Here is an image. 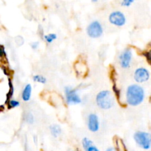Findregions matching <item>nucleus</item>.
Segmentation results:
<instances>
[{
    "label": "nucleus",
    "mask_w": 151,
    "mask_h": 151,
    "mask_svg": "<svg viewBox=\"0 0 151 151\" xmlns=\"http://www.w3.org/2000/svg\"><path fill=\"white\" fill-rule=\"evenodd\" d=\"M145 96V90L138 84L128 86L125 91V100L127 104L131 106H137L143 102Z\"/></svg>",
    "instance_id": "f257e3e1"
},
{
    "label": "nucleus",
    "mask_w": 151,
    "mask_h": 151,
    "mask_svg": "<svg viewBox=\"0 0 151 151\" xmlns=\"http://www.w3.org/2000/svg\"><path fill=\"white\" fill-rule=\"evenodd\" d=\"M95 101L97 106L103 110H109L115 104L114 97L109 90H103L97 93Z\"/></svg>",
    "instance_id": "f03ea898"
},
{
    "label": "nucleus",
    "mask_w": 151,
    "mask_h": 151,
    "mask_svg": "<svg viewBox=\"0 0 151 151\" xmlns=\"http://www.w3.org/2000/svg\"><path fill=\"white\" fill-rule=\"evenodd\" d=\"M134 139L137 145L144 150L151 147V134L145 131H137L134 134Z\"/></svg>",
    "instance_id": "7ed1b4c3"
},
{
    "label": "nucleus",
    "mask_w": 151,
    "mask_h": 151,
    "mask_svg": "<svg viewBox=\"0 0 151 151\" xmlns=\"http://www.w3.org/2000/svg\"><path fill=\"white\" fill-rule=\"evenodd\" d=\"M86 34L91 38H98L103 34V27L99 21H92L86 27Z\"/></svg>",
    "instance_id": "20e7f679"
},
{
    "label": "nucleus",
    "mask_w": 151,
    "mask_h": 151,
    "mask_svg": "<svg viewBox=\"0 0 151 151\" xmlns=\"http://www.w3.org/2000/svg\"><path fill=\"white\" fill-rule=\"evenodd\" d=\"M64 92L66 101L68 105H78L82 103L81 97L75 88L70 86H66L64 88Z\"/></svg>",
    "instance_id": "39448f33"
},
{
    "label": "nucleus",
    "mask_w": 151,
    "mask_h": 151,
    "mask_svg": "<svg viewBox=\"0 0 151 151\" xmlns=\"http://www.w3.org/2000/svg\"><path fill=\"white\" fill-rule=\"evenodd\" d=\"M119 64L122 69H128L131 65L133 59V52L132 50L130 48H126L119 54Z\"/></svg>",
    "instance_id": "423d86ee"
},
{
    "label": "nucleus",
    "mask_w": 151,
    "mask_h": 151,
    "mask_svg": "<svg viewBox=\"0 0 151 151\" xmlns=\"http://www.w3.org/2000/svg\"><path fill=\"white\" fill-rule=\"evenodd\" d=\"M109 22L116 27H122L126 23V17L122 12L115 10L109 14Z\"/></svg>",
    "instance_id": "0eeeda50"
},
{
    "label": "nucleus",
    "mask_w": 151,
    "mask_h": 151,
    "mask_svg": "<svg viewBox=\"0 0 151 151\" xmlns=\"http://www.w3.org/2000/svg\"><path fill=\"white\" fill-rule=\"evenodd\" d=\"M150 76V72L145 67L137 68L134 73V78L138 83H143L147 82Z\"/></svg>",
    "instance_id": "6e6552de"
},
{
    "label": "nucleus",
    "mask_w": 151,
    "mask_h": 151,
    "mask_svg": "<svg viewBox=\"0 0 151 151\" xmlns=\"http://www.w3.org/2000/svg\"><path fill=\"white\" fill-rule=\"evenodd\" d=\"M87 128L91 132L96 133L100 129V120L96 114L91 113L87 116Z\"/></svg>",
    "instance_id": "1a4fd4ad"
},
{
    "label": "nucleus",
    "mask_w": 151,
    "mask_h": 151,
    "mask_svg": "<svg viewBox=\"0 0 151 151\" xmlns=\"http://www.w3.org/2000/svg\"><path fill=\"white\" fill-rule=\"evenodd\" d=\"M81 144L85 151H100L97 146L94 145L92 140L88 139V137H84L81 141Z\"/></svg>",
    "instance_id": "9d476101"
},
{
    "label": "nucleus",
    "mask_w": 151,
    "mask_h": 151,
    "mask_svg": "<svg viewBox=\"0 0 151 151\" xmlns=\"http://www.w3.org/2000/svg\"><path fill=\"white\" fill-rule=\"evenodd\" d=\"M32 95V86L31 84L27 83L24 86L22 93V99L23 101L28 102L31 98Z\"/></svg>",
    "instance_id": "9b49d317"
},
{
    "label": "nucleus",
    "mask_w": 151,
    "mask_h": 151,
    "mask_svg": "<svg viewBox=\"0 0 151 151\" xmlns=\"http://www.w3.org/2000/svg\"><path fill=\"white\" fill-rule=\"evenodd\" d=\"M50 131L54 138H58L62 134L61 127L57 124H52L50 126Z\"/></svg>",
    "instance_id": "f8f14e48"
},
{
    "label": "nucleus",
    "mask_w": 151,
    "mask_h": 151,
    "mask_svg": "<svg viewBox=\"0 0 151 151\" xmlns=\"http://www.w3.org/2000/svg\"><path fill=\"white\" fill-rule=\"evenodd\" d=\"M57 39V35L55 33H48L44 35V40L47 44H52Z\"/></svg>",
    "instance_id": "ddd939ff"
},
{
    "label": "nucleus",
    "mask_w": 151,
    "mask_h": 151,
    "mask_svg": "<svg viewBox=\"0 0 151 151\" xmlns=\"http://www.w3.org/2000/svg\"><path fill=\"white\" fill-rule=\"evenodd\" d=\"M32 80L34 82L38 83L45 84L47 83V78L41 75H35L32 77Z\"/></svg>",
    "instance_id": "4468645a"
},
{
    "label": "nucleus",
    "mask_w": 151,
    "mask_h": 151,
    "mask_svg": "<svg viewBox=\"0 0 151 151\" xmlns=\"http://www.w3.org/2000/svg\"><path fill=\"white\" fill-rule=\"evenodd\" d=\"M24 120L26 121L27 123L28 124H32L34 122V116L32 114V113L29 112V113H27L24 116Z\"/></svg>",
    "instance_id": "2eb2a0df"
},
{
    "label": "nucleus",
    "mask_w": 151,
    "mask_h": 151,
    "mask_svg": "<svg viewBox=\"0 0 151 151\" xmlns=\"http://www.w3.org/2000/svg\"><path fill=\"white\" fill-rule=\"evenodd\" d=\"M8 106H9V108H10V109H13V108L19 107V106H20V103H19L18 100H10L8 103Z\"/></svg>",
    "instance_id": "dca6fc26"
},
{
    "label": "nucleus",
    "mask_w": 151,
    "mask_h": 151,
    "mask_svg": "<svg viewBox=\"0 0 151 151\" xmlns=\"http://www.w3.org/2000/svg\"><path fill=\"white\" fill-rule=\"evenodd\" d=\"M136 0H122L121 1V5L122 7H130Z\"/></svg>",
    "instance_id": "f3484780"
},
{
    "label": "nucleus",
    "mask_w": 151,
    "mask_h": 151,
    "mask_svg": "<svg viewBox=\"0 0 151 151\" xmlns=\"http://www.w3.org/2000/svg\"><path fill=\"white\" fill-rule=\"evenodd\" d=\"M38 47H39V42L38 41H33L30 44V47L32 50H38Z\"/></svg>",
    "instance_id": "a211bd4d"
},
{
    "label": "nucleus",
    "mask_w": 151,
    "mask_h": 151,
    "mask_svg": "<svg viewBox=\"0 0 151 151\" xmlns=\"http://www.w3.org/2000/svg\"><path fill=\"white\" fill-rule=\"evenodd\" d=\"M144 55H145V56L146 58H147V61H148L149 63L151 64V50H149V51L146 52Z\"/></svg>",
    "instance_id": "6ab92c4d"
},
{
    "label": "nucleus",
    "mask_w": 151,
    "mask_h": 151,
    "mask_svg": "<svg viewBox=\"0 0 151 151\" xmlns=\"http://www.w3.org/2000/svg\"><path fill=\"white\" fill-rule=\"evenodd\" d=\"M106 151H118V150H116V149L115 148V147H108L107 149H106Z\"/></svg>",
    "instance_id": "aec40b11"
},
{
    "label": "nucleus",
    "mask_w": 151,
    "mask_h": 151,
    "mask_svg": "<svg viewBox=\"0 0 151 151\" xmlns=\"http://www.w3.org/2000/svg\"><path fill=\"white\" fill-rule=\"evenodd\" d=\"M4 48L1 47H0V56H2V55L4 54Z\"/></svg>",
    "instance_id": "412c9836"
},
{
    "label": "nucleus",
    "mask_w": 151,
    "mask_h": 151,
    "mask_svg": "<svg viewBox=\"0 0 151 151\" xmlns=\"http://www.w3.org/2000/svg\"><path fill=\"white\" fill-rule=\"evenodd\" d=\"M97 1H98V0H91V1H92V2H97Z\"/></svg>",
    "instance_id": "4be33fe9"
}]
</instances>
